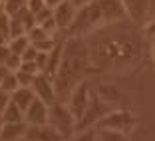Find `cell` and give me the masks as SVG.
Masks as SVG:
<instances>
[{"mask_svg":"<svg viewBox=\"0 0 155 141\" xmlns=\"http://www.w3.org/2000/svg\"><path fill=\"white\" fill-rule=\"evenodd\" d=\"M90 36L94 38L91 44H87L91 68L121 72L125 68L135 66L141 58V38L133 30H127L123 26V20L110 24Z\"/></svg>","mask_w":155,"mask_h":141,"instance_id":"6da1fadb","label":"cell"},{"mask_svg":"<svg viewBox=\"0 0 155 141\" xmlns=\"http://www.w3.org/2000/svg\"><path fill=\"white\" fill-rule=\"evenodd\" d=\"M90 70L94 68H91L87 40L80 36H66L58 70L52 77L54 90H56V100L60 101L68 100L74 87L87 77Z\"/></svg>","mask_w":155,"mask_h":141,"instance_id":"7a4b0ae2","label":"cell"},{"mask_svg":"<svg viewBox=\"0 0 155 141\" xmlns=\"http://www.w3.org/2000/svg\"><path fill=\"white\" fill-rule=\"evenodd\" d=\"M125 18L127 16L119 0H90L84 6L76 8V16L66 30V36L87 38L90 34Z\"/></svg>","mask_w":155,"mask_h":141,"instance_id":"3957f363","label":"cell"},{"mask_svg":"<svg viewBox=\"0 0 155 141\" xmlns=\"http://www.w3.org/2000/svg\"><path fill=\"white\" fill-rule=\"evenodd\" d=\"M48 125H52L64 139H70L76 133V117L66 101L54 100L48 103Z\"/></svg>","mask_w":155,"mask_h":141,"instance_id":"277c9868","label":"cell"},{"mask_svg":"<svg viewBox=\"0 0 155 141\" xmlns=\"http://www.w3.org/2000/svg\"><path fill=\"white\" fill-rule=\"evenodd\" d=\"M133 127H135V115L131 111H127V109L115 107V109H111L110 113H105L94 129H111V131L129 133Z\"/></svg>","mask_w":155,"mask_h":141,"instance_id":"5b68a950","label":"cell"},{"mask_svg":"<svg viewBox=\"0 0 155 141\" xmlns=\"http://www.w3.org/2000/svg\"><path fill=\"white\" fill-rule=\"evenodd\" d=\"M111 109H115L111 103H107V101L100 100L97 96H94V100H91V103L86 107V111L82 113V117L76 121V131H82V129H91L96 127L97 121H100L101 117H104L105 113H110Z\"/></svg>","mask_w":155,"mask_h":141,"instance_id":"8992f818","label":"cell"},{"mask_svg":"<svg viewBox=\"0 0 155 141\" xmlns=\"http://www.w3.org/2000/svg\"><path fill=\"white\" fill-rule=\"evenodd\" d=\"M91 100H94V93H91V84L87 82V80L80 82V84H78V86L72 90V93H70L68 100H66V103H68L70 111L74 113L76 121L82 117V113L86 111L87 105L91 103Z\"/></svg>","mask_w":155,"mask_h":141,"instance_id":"52a82bcc","label":"cell"},{"mask_svg":"<svg viewBox=\"0 0 155 141\" xmlns=\"http://www.w3.org/2000/svg\"><path fill=\"white\" fill-rule=\"evenodd\" d=\"M119 2L125 10V16L135 26H143L151 18V10H153L151 0H119Z\"/></svg>","mask_w":155,"mask_h":141,"instance_id":"ba28073f","label":"cell"},{"mask_svg":"<svg viewBox=\"0 0 155 141\" xmlns=\"http://www.w3.org/2000/svg\"><path fill=\"white\" fill-rule=\"evenodd\" d=\"M24 123L26 125H46L48 123V103L34 97L32 103L24 109Z\"/></svg>","mask_w":155,"mask_h":141,"instance_id":"9c48e42d","label":"cell"},{"mask_svg":"<svg viewBox=\"0 0 155 141\" xmlns=\"http://www.w3.org/2000/svg\"><path fill=\"white\" fill-rule=\"evenodd\" d=\"M74 16H76V6H74L70 0H64L62 4H58L56 8H52V18H54V22H56L58 32L66 34V30L70 28Z\"/></svg>","mask_w":155,"mask_h":141,"instance_id":"30bf717a","label":"cell"},{"mask_svg":"<svg viewBox=\"0 0 155 141\" xmlns=\"http://www.w3.org/2000/svg\"><path fill=\"white\" fill-rule=\"evenodd\" d=\"M32 91L34 96L38 100L46 101V103H52L56 100V90H54V82H52V77L44 76V74H36L34 76V82H32Z\"/></svg>","mask_w":155,"mask_h":141,"instance_id":"8fae6325","label":"cell"},{"mask_svg":"<svg viewBox=\"0 0 155 141\" xmlns=\"http://www.w3.org/2000/svg\"><path fill=\"white\" fill-rule=\"evenodd\" d=\"M22 141H66L52 125H28Z\"/></svg>","mask_w":155,"mask_h":141,"instance_id":"7c38bea8","label":"cell"},{"mask_svg":"<svg viewBox=\"0 0 155 141\" xmlns=\"http://www.w3.org/2000/svg\"><path fill=\"white\" fill-rule=\"evenodd\" d=\"M26 123H4L2 121V129H0V141H22L24 133H26Z\"/></svg>","mask_w":155,"mask_h":141,"instance_id":"4fadbf2b","label":"cell"},{"mask_svg":"<svg viewBox=\"0 0 155 141\" xmlns=\"http://www.w3.org/2000/svg\"><path fill=\"white\" fill-rule=\"evenodd\" d=\"M34 97H36V96H34L32 87H16V90L10 93V100H12L14 103L18 105L22 111H24V109H26L30 103H32Z\"/></svg>","mask_w":155,"mask_h":141,"instance_id":"5bb4252c","label":"cell"},{"mask_svg":"<svg viewBox=\"0 0 155 141\" xmlns=\"http://www.w3.org/2000/svg\"><path fill=\"white\" fill-rule=\"evenodd\" d=\"M0 119L4 123H18V121H24V111L18 107V105L14 103L12 100L6 103V107H4V111L0 113Z\"/></svg>","mask_w":155,"mask_h":141,"instance_id":"9a60e30c","label":"cell"},{"mask_svg":"<svg viewBox=\"0 0 155 141\" xmlns=\"http://www.w3.org/2000/svg\"><path fill=\"white\" fill-rule=\"evenodd\" d=\"M2 8L4 14H8L10 18H20L26 12V0H2Z\"/></svg>","mask_w":155,"mask_h":141,"instance_id":"2e32d148","label":"cell"},{"mask_svg":"<svg viewBox=\"0 0 155 141\" xmlns=\"http://www.w3.org/2000/svg\"><path fill=\"white\" fill-rule=\"evenodd\" d=\"M96 141H127V133L111 131V129H96Z\"/></svg>","mask_w":155,"mask_h":141,"instance_id":"e0dca14e","label":"cell"},{"mask_svg":"<svg viewBox=\"0 0 155 141\" xmlns=\"http://www.w3.org/2000/svg\"><path fill=\"white\" fill-rule=\"evenodd\" d=\"M28 46H30V40H28L26 34H24V36H18V38H10V40H8L10 52H12V54H16V56H20L28 48Z\"/></svg>","mask_w":155,"mask_h":141,"instance_id":"ac0fdd59","label":"cell"},{"mask_svg":"<svg viewBox=\"0 0 155 141\" xmlns=\"http://www.w3.org/2000/svg\"><path fill=\"white\" fill-rule=\"evenodd\" d=\"M16 87H20L18 86V80H16V76H14V72H8L4 77H2V82H0V90L2 91H6V93H12Z\"/></svg>","mask_w":155,"mask_h":141,"instance_id":"d6986e66","label":"cell"},{"mask_svg":"<svg viewBox=\"0 0 155 141\" xmlns=\"http://www.w3.org/2000/svg\"><path fill=\"white\" fill-rule=\"evenodd\" d=\"M26 34V28H24L22 20L20 18H10V28H8V40L10 38H18Z\"/></svg>","mask_w":155,"mask_h":141,"instance_id":"ffe728a7","label":"cell"},{"mask_svg":"<svg viewBox=\"0 0 155 141\" xmlns=\"http://www.w3.org/2000/svg\"><path fill=\"white\" fill-rule=\"evenodd\" d=\"M66 141H96V129H82V131H76L70 139Z\"/></svg>","mask_w":155,"mask_h":141,"instance_id":"44dd1931","label":"cell"},{"mask_svg":"<svg viewBox=\"0 0 155 141\" xmlns=\"http://www.w3.org/2000/svg\"><path fill=\"white\" fill-rule=\"evenodd\" d=\"M14 76H16V80H18L20 87H30L32 82H34V74H28V72H24V70H16Z\"/></svg>","mask_w":155,"mask_h":141,"instance_id":"7402d4cb","label":"cell"},{"mask_svg":"<svg viewBox=\"0 0 155 141\" xmlns=\"http://www.w3.org/2000/svg\"><path fill=\"white\" fill-rule=\"evenodd\" d=\"M20 64H22V60H20V56L12 54V52H10V56L4 60V66L10 70V72H16V70L20 68Z\"/></svg>","mask_w":155,"mask_h":141,"instance_id":"603a6c76","label":"cell"},{"mask_svg":"<svg viewBox=\"0 0 155 141\" xmlns=\"http://www.w3.org/2000/svg\"><path fill=\"white\" fill-rule=\"evenodd\" d=\"M36 56H38V50L34 48L32 44H30L26 50L20 54V60H22V62H34V60H36Z\"/></svg>","mask_w":155,"mask_h":141,"instance_id":"cb8c5ba5","label":"cell"},{"mask_svg":"<svg viewBox=\"0 0 155 141\" xmlns=\"http://www.w3.org/2000/svg\"><path fill=\"white\" fill-rule=\"evenodd\" d=\"M8 28H10V16L8 14H0V34L8 40Z\"/></svg>","mask_w":155,"mask_h":141,"instance_id":"d4e9b609","label":"cell"},{"mask_svg":"<svg viewBox=\"0 0 155 141\" xmlns=\"http://www.w3.org/2000/svg\"><path fill=\"white\" fill-rule=\"evenodd\" d=\"M10 56V48H8V42L6 44H0V64H4V60Z\"/></svg>","mask_w":155,"mask_h":141,"instance_id":"484cf974","label":"cell"},{"mask_svg":"<svg viewBox=\"0 0 155 141\" xmlns=\"http://www.w3.org/2000/svg\"><path fill=\"white\" fill-rule=\"evenodd\" d=\"M8 101H10V96L6 93V91L0 90V113L4 111V107H6V103H8Z\"/></svg>","mask_w":155,"mask_h":141,"instance_id":"4316f807","label":"cell"},{"mask_svg":"<svg viewBox=\"0 0 155 141\" xmlns=\"http://www.w3.org/2000/svg\"><path fill=\"white\" fill-rule=\"evenodd\" d=\"M62 2H64V0H44V6H48V8H56V6L58 4H62Z\"/></svg>","mask_w":155,"mask_h":141,"instance_id":"83f0119b","label":"cell"},{"mask_svg":"<svg viewBox=\"0 0 155 141\" xmlns=\"http://www.w3.org/2000/svg\"><path fill=\"white\" fill-rule=\"evenodd\" d=\"M70 2H72V4L76 6V8H80V6H84L86 2H90V0H70Z\"/></svg>","mask_w":155,"mask_h":141,"instance_id":"f1b7e54d","label":"cell"},{"mask_svg":"<svg viewBox=\"0 0 155 141\" xmlns=\"http://www.w3.org/2000/svg\"><path fill=\"white\" fill-rule=\"evenodd\" d=\"M151 58H153V64H155V38L151 42Z\"/></svg>","mask_w":155,"mask_h":141,"instance_id":"f546056e","label":"cell"},{"mask_svg":"<svg viewBox=\"0 0 155 141\" xmlns=\"http://www.w3.org/2000/svg\"><path fill=\"white\" fill-rule=\"evenodd\" d=\"M0 129H2V119H0Z\"/></svg>","mask_w":155,"mask_h":141,"instance_id":"4dcf8cb0","label":"cell"}]
</instances>
